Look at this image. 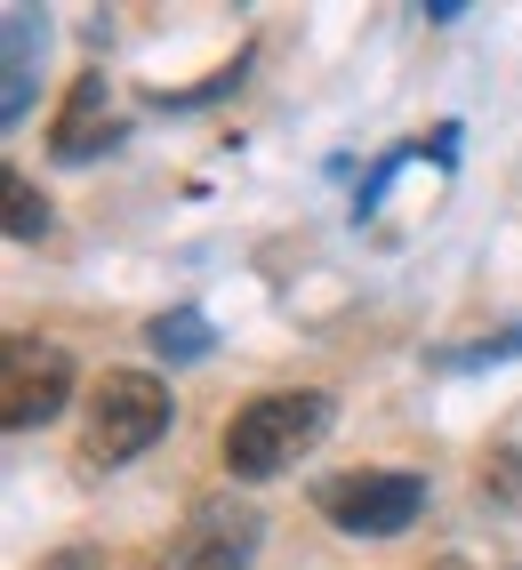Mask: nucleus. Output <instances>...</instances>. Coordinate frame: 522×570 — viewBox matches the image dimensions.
I'll use <instances>...</instances> for the list:
<instances>
[{
  "instance_id": "1",
  "label": "nucleus",
  "mask_w": 522,
  "mask_h": 570,
  "mask_svg": "<svg viewBox=\"0 0 522 570\" xmlns=\"http://www.w3.org/2000/svg\"><path fill=\"white\" fill-rule=\"evenodd\" d=\"M329 434V394H266L226 426V474L234 482H274Z\"/></svg>"
},
{
  "instance_id": "2",
  "label": "nucleus",
  "mask_w": 522,
  "mask_h": 570,
  "mask_svg": "<svg viewBox=\"0 0 522 570\" xmlns=\"http://www.w3.org/2000/svg\"><path fill=\"white\" fill-rule=\"evenodd\" d=\"M161 434H169V386L154 370H105L89 386V417H81L89 466H129L137 450H154Z\"/></svg>"
},
{
  "instance_id": "3",
  "label": "nucleus",
  "mask_w": 522,
  "mask_h": 570,
  "mask_svg": "<svg viewBox=\"0 0 522 570\" xmlns=\"http://www.w3.org/2000/svg\"><path fill=\"white\" fill-rule=\"evenodd\" d=\"M314 507L329 514V530H346V539H394V530H410V514L426 507V482L418 474H329L314 490Z\"/></svg>"
},
{
  "instance_id": "4",
  "label": "nucleus",
  "mask_w": 522,
  "mask_h": 570,
  "mask_svg": "<svg viewBox=\"0 0 522 570\" xmlns=\"http://www.w3.org/2000/svg\"><path fill=\"white\" fill-rule=\"evenodd\" d=\"M65 402H72V354L49 346V337H9V354H0V426L32 434Z\"/></svg>"
},
{
  "instance_id": "5",
  "label": "nucleus",
  "mask_w": 522,
  "mask_h": 570,
  "mask_svg": "<svg viewBox=\"0 0 522 570\" xmlns=\"http://www.w3.org/2000/svg\"><path fill=\"white\" fill-rule=\"evenodd\" d=\"M249 554H257V514L209 507L185 522V539L161 554V570H249Z\"/></svg>"
},
{
  "instance_id": "6",
  "label": "nucleus",
  "mask_w": 522,
  "mask_h": 570,
  "mask_svg": "<svg viewBox=\"0 0 522 570\" xmlns=\"http://www.w3.org/2000/svg\"><path fill=\"white\" fill-rule=\"evenodd\" d=\"M105 137H114V129H105V72H81V81H72V97H65V112H57L49 154H57V161H89Z\"/></svg>"
},
{
  "instance_id": "7",
  "label": "nucleus",
  "mask_w": 522,
  "mask_h": 570,
  "mask_svg": "<svg viewBox=\"0 0 522 570\" xmlns=\"http://www.w3.org/2000/svg\"><path fill=\"white\" fill-rule=\"evenodd\" d=\"M145 337H154V354H161V362H201V354H209V322H201L194 306L161 314V322L145 330Z\"/></svg>"
},
{
  "instance_id": "8",
  "label": "nucleus",
  "mask_w": 522,
  "mask_h": 570,
  "mask_svg": "<svg viewBox=\"0 0 522 570\" xmlns=\"http://www.w3.org/2000/svg\"><path fill=\"white\" fill-rule=\"evenodd\" d=\"M24 41H32V17H9V97H0V121H24V97H32Z\"/></svg>"
},
{
  "instance_id": "9",
  "label": "nucleus",
  "mask_w": 522,
  "mask_h": 570,
  "mask_svg": "<svg viewBox=\"0 0 522 570\" xmlns=\"http://www.w3.org/2000/svg\"><path fill=\"white\" fill-rule=\"evenodd\" d=\"M9 234H17V242H41V234H49V202L32 194L24 177H9Z\"/></svg>"
},
{
  "instance_id": "10",
  "label": "nucleus",
  "mask_w": 522,
  "mask_h": 570,
  "mask_svg": "<svg viewBox=\"0 0 522 570\" xmlns=\"http://www.w3.org/2000/svg\"><path fill=\"white\" fill-rule=\"evenodd\" d=\"M482 490H499L506 507H522V466H514V450H499V459L482 466Z\"/></svg>"
}]
</instances>
